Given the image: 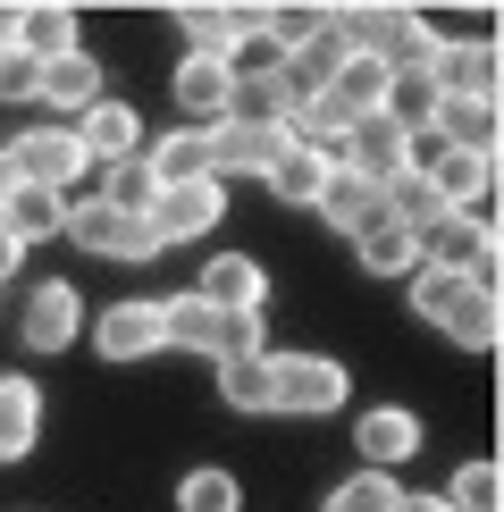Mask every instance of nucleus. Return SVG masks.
Here are the masks:
<instances>
[{
  "label": "nucleus",
  "instance_id": "c756f323",
  "mask_svg": "<svg viewBox=\"0 0 504 512\" xmlns=\"http://www.w3.org/2000/svg\"><path fill=\"white\" fill-rule=\"evenodd\" d=\"M177 512H244V487H236V471H219V462L185 471V479H177Z\"/></svg>",
  "mask_w": 504,
  "mask_h": 512
},
{
  "label": "nucleus",
  "instance_id": "393cba45",
  "mask_svg": "<svg viewBox=\"0 0 504 512\" xmlns=\"http://www.w3.org/2000/svg\"><path fill=\"white\" fill-rule=\"evenodd\" d=\"M437 328H446L462 353H496V336H504V303H496L488 286H471V294H462V303H454L446 319H437Z\"/></svg>",
  "mask_w": 504,
  "mask_h": 512
},
{
  "label": "nucleus",
  "instance_id": "c9c22d12",
  "mask_svg": "<svg viewBox=\"0 0 504 512\" xmlns=\"http://www.w3.org/2000/svg\"><path fill=\"white\" fill-rule=\"evenodd\" d=\"M395 512H446V504H437V496H404V504H395Z\"/></svg>",
  "mask_w": 504,
  "mask_h": 512
},
{
  "label": "nucleus",
  "instance_id": "5701e85b",
  "mask_svg": "<svg viewBox=\"0 0 504 512\" xmlns=\"http://www.w3.org/2000/svg\"><path fill=\"white\" fill-rule=\"evenodd\" d=\"M353 261H362L370 277H412L420 269V236H412V227H395V219H378V227L353 236Z\"/></svg>",
  "mask_w": 504,
  "mask_h": 512
},
{
  "label": "nucleus",
  "instance_id": "c85d7f7f",
  "mask_svg": "<svg viewBox=\"0 0 504 512\" xmlns=\"http://www.w3.org/2000/svg\"><path fill=\"white\" fill-rule=\"evenodd\" d=\"M177 34L194 42V59H227V42L244 34V9H219V0L210 9H177Z\"/></svg>",
  "mask_w": 504,
  "mask_h": 512
},
{
  "label": "nucleus",
  "instance_id": "a211bd4d",
  "mask_svg": "<svg viewBox=\"0 0 504 512\" xmlns=\"http://www.w3.org/2000/svg\"><path fill=\"white\" fill-rule=\"evenodd\" d=\"M101 93H110V84H101V59H84V51H68V59H42V93H34V101H51L59 118H84Z\"/></svg>",
  "mask_w": 504,
  "mask_h": 512
},
{
  "label": "nucleus",
  "instance_id": "423d86ee",
  "mask_svg": "<svg viewBox=\"0 0 504 512\" xmlns=\"http://www.w3.org/2000/svg\"><path fill=\"white\" fill-rule=\"evenodd\" d=\"M420 261H429V269H454V277H471V286H488V294H496L504 244H496V227L446 219V227H429V236H420Z\"/></svg>",
  "mask_w": 504,
  "mask_h": 512
},
{
  "label": "nucleus",
  "instance_id": "6e6552de",
  "mask_svg": "<svg viewBox=\"0 0 504 512\" xmlns=\"http://www.w3.org/2000/svg\"><path fill=\"white\" fill-rule=\"evenodd\" d=\"M278 160H286V126H244V118L210 126V185H227V177H269Z\"/></svg>",
  "mask_w": 504,
  "mask_h": 512
},
{
  "label": "nucleus",
  "instance_id": "b1692460",
  "mask_svg": "<svg viewBox=\"0 0 504 512\" xmlns=\"http://www.w3.org/2000/svg\"><path fill=\"white\" fill-rule=\"evenodd\" d=\"M0 227H9L17 244H51L59 227H68V194H42V185H17L9 210H0Z\"/></svg>",
  "mask_w": 504,
  "mask_h": 512
},
{
  "label": "nucleus",
  "instance_id": "f03ea898",
  "mask_svg": "<svg viewBox=\"0 0 504 512\" xmlns=\"http://www.w3.org/2000/svg\"><path fill=\"white\" fill-rule=\"evenodd\" d=\"M269 378H278V403L269 412H294V420H320V412H336L353 395V378H345L336 353H269Z\"/></svg>",
  "mask_w": 504,
  "mask_h": 512
},
{
  "label": "nucleus",
  "instance_id": "6ab92c4d",
  "mask_svg": "<svg viewBox=\"0 0 504 512\" xmlns=\"http://www.w3.org/2000/svg\"><path fill=\"white\" fill-rule=\"evenodd\" d=\"M320 219L336 227V236H362V227L387 219V185H370V177H353V168H336L328 194H320Z\"/></svg>",
  "mask_w": 504,
  "mask_h": 512
},
{
  "label": "nucleus",
  "instance_id": "4468645a",
  "mask_svg": "<svg viewBox=\"0 0 504 512\" xmlns=\"http://www.w3.org/2000/svg\"><path fill=\"white\" fill-rule=\"evenodd\" d=\"M68 135L84 143V160H101V168H110V160H135V152H143V118L126 110L118 93H101L84 118H68Z\"/></svg>",
  "mask_w": 504,
  "mask_h": 512
},
{
  "label": "nucleus",
  "instance_id": "f8f14e48",
  "mask_svg": "<svg viewBox=\"0 0 504 512\" xmlns=\"http://www.w3.org/2000/svg\"><path fill=\"white\" fill-rule=\"evenodd\" d=\"M496 76H504L496 42H437V59H429V84L446 101H496Z\"/></svg>",
  "mask_w": 504,
  "mask_h": 512
},
{
  "label": "nucleus",
  "instance_id": "412c9836",
  "mask_svg": "<svg viewBox=\"0 0 504 512\" xmlns=\"http://www.w3.org/2000/svg\"><path fill=\"white\" fill-rule=\"evenodd\" d=\"M328 177H336V160H328V152H303V143H286V160L269 168L261 185H269V194H278V202H294V210H320Z\"/></svg>",
  "mask_w": 504,
  "mask_h": 512
},
{
  "label": "nucleus",
  "instance_id": "f3484780",
  "mask_svg": "<svg viewBox=\"0 0 504 512\" xmlns=\"http://www.w3.org/2000/svg\"><path fill=\"white\" fill-rule=\"evenodd\" d=\"M143 168H152V185H210V135L202 126H168L160 143H143Z\"/></svg>",
  "mask_w": 504,
  "mask_h": 512
},
{
  "label": "nucleus",
  "instance_id": "f257e3e1",
  "mask_svg": "<svg viewBox=\"0 0 504 512\" xmlns=\"http://www.w3.org/2000/svg\"><path fill=\"white\" fill-rule=\"evenodd\" d=\"M160 328L177 353H202V361H244L261 353V311H210L202 294H168L160 303Z\"/></svg>",
  "mask_w": 504,
  "mask_h": 512
},
{
  "label": "nucleus",
  "instance_id": "7ed1b4c3",
  "mask_svg": "<svg viewBox=\"0 0 504 512\" xmlns=\"http://www.w3.org/2000/svg\"><path fill=\"white\" fill-rule=\"evenodd\" d=\"M76 252H93V261H160V236L143 219H126V210H110V202H68V227H59Z\"/></svg>",
  "mask_w": 504,
  "mask_h": 512
},
{
  "label": "nucleus",
  "instance_id": "e433bc0d",
  "mask_svg": "<svg viewBox=\"0 0 504 512\" xmlns=\"http://www.w3.org/2000/svg\"><path fill=\"white\" fill-rule=\"evenodd\" d=\"M9 194H17V177H9V160H0V210H9Z\"/></svg>",
  "mask_w": 504,
  "mask_h": 512
},
{
  "label": "nucleus",
  "instance_id": "2eb2a0df",
  "mask_svg": "<svg viewBox=\"0 0 504 512\" xmlns=\"http://www.w3.org/2000/svg\"><path fill=\"white\" fill-rule=\"evenodd\" d=\"M387 84H395V76L378 68L370 51H345V59H336V76H328V93H320V101H328V110L353 126V118H378V110H387Z\"/></svg>",
  "mask_w": 504,
  "mask_h": 512
},
{
  "label": "nucleus",
  "instance_id": "a878e982",
  "mask_svg": "<svg viewBox=\"0 0 504 512\" xmlns=\"http://www.w3.org/2000/svg\"><path fill=\"white\" fill-rule=\"evenodd\" d=\"M446 512H504V471L488 454H471V462H454V479H446V496H437Z\"/></svg>",
  "mask_w": 504,
  "mask_h": 512
},
{
  "label": "nucleus",
  "instance_id": "9b49d317",
  "mask_svg": "<svg viewBox=\"0 0 504 512\" xmlns=\"http://www.w3.org/2000/svg\"><path fill=\"white\" fill-rule=\"evenodd\" d=\"M93 353L101 361H152V353H168L160 303H110V311L93 319Z\"/></svg>",
  "mask_w": 504,
  "mask_h": 512
},
{
  "label": "nucleus",
  "instance_id": "20e7f679",
  "mask_svg": "<svg viewBox=\"0 0 504 512\" xmlns=\"http://www.w3.org/2000/svg\"><path fill=\"white\" fill-rule=\"evenodd\" d=\"M0 160H9V177H17V185H42V194H68L84 168H93L68 126H26V135H17Z\"/></svg>",
  "mask_w": 504,
  "mask_h": 512
},
{
  "label": "nucleus",
  "instance_id": "72a5a7b5",
  "mask_svg": "<svg viewBox=\"0 0 504 512\" xmlns=\"http://www.w3.org/2000/svg\"><path fill=\"white\" fill-rule=\"evenodd\" d=\"M17 26H26V9H0V51H17Z\"/></svg>",
  "mask_w": 504,
  "mask_h": 512
},
{
  "label": "nucleus",
  "instance_id": "2f4dec72",
  "mask_svg": "<svg viewBox=\"0 0 504 512\" xmlns=\"http://www.w3.org/2000/svg\"><path fill=\"white\" fill-rule=\"evenodd\" d=\"M395 504H404V487H395V479L353 471L345 487H328V504H320V512H395Z\"/></svg>",
  "mask_w": 504,
  "mask_h": 512
},
{
  "label": "nucleus",
  "instance_id": "f704fd0d",
  "mask_svg": "<svg viewBox=\"0 0 504 512\" xmlns=\"http://www.w3.org/2000/svg\"><path fill=\"white\" fill-rule=\"evenodd\" d=\"M17 261H26V244H17V236H9V227H0V277H9Z\"/></svg>",
  "mask_w": 504,
  "mask_h": 512
},
{
  "label": "nucleus",
  "instance_id": "0eeeda50",
  "mask_svg": "<svg viewBox=\"0 0 504 512\" xmlns=\"http://www.w3.org/2000/svg\"><path fill=\"white\" fill-rule=\"evenodd\" d=\"M168 101H177L185 126H202V135H210V126L236 118V76H227V59H194V51H185L177 76H168Z\"/></svg>",
  "mask_w": 504,
  "mask_h": 512
},
{
  "label": "nucleus",
  "instance_id": "aec40b11",
  "mask_svg": "<svg viewBox=\"0 0 504 512\" xmlns=\"http://www.w3.org/2000/svg\"><path fill=\"white\" fill-rule=\"evenodd\" d=\"M42 437V387L34 378H0V462H26Z\"/></svg>",
  "mask_w": 504,
  "mask_h": 512
},
{
  "label": "nucleus",
  "instance_id": "bb28decb",
  "mask_svg": "<svg viewBox=\"0 0 504 512\" xmlns=\"http://www.w3.org/2000/svg\"><path fill=\"white\" fill-rule=\"evenodd\" d=\"M219 395H227V412H269V403H278V378H269V353L219 361Z\"/></svg>",
  "mask_w": 504,
  "mask_h": 512
},
{
  "label": "nucleus",
  "instance_id": "9d476101",
  "mask_svg": "<svg viewBox=\"0 0 504 512\" xmlns=\"http://www.w3.org/2000/svg\"><path fill=\"white\" fill-rule=\"evenodd\" d=\"M219 219H227V194H219V185H168V194H160L152 210H143V227L160 236V252H168V244H194V236H210Z\"/></svg>",
  "mask_w": 504,
  "mask_h": 512
},
{
  "label": "nucleus",
  "instance_id": "1a4fd4ad",
  "mask_svg": "<svg viewBox=\"0 0 504 512\" xmlns=\"http://www.w3.org/2000/svg\"><path fill=\"white\" fill-rule=\"evenodd\" d=\"M84 328V303H76V277H42L26 294V311H17V336H26L34 353H68Z\"/></svg>",
  "mask_w": 504,
  "mask_h": 512
},
{
  "label": "nucleus",
  "instance_id": "ddd939ff",
  "mask_svg": "<svg viewBox=\"0 0 504 512\" xmlns=\"http://www.w3.org/2000/svg\"><path fill=\"white\" fill-rule=\"evenodd\" d=\"M353 454H362L378 479H395V462L420 454V420L404 412V403H370V412L353 420Z\"/></svg>",
  "mask_w": 504,
  "mask_h": 512
},
{
  "label": "nucleus",
  "instance_id": "473e14b6",
  "mask_svg": "<svg viewBox=\"0 0 504 512\" xmlns=\"http://www.w3.org/2000/svg\"><path fill=\"white\" fill-rule=\"evenodd\" d=\"M462 294H471V277H454V269H429V261L412 269V311L429 319V328H437V319H446V311L462 303Z\"/></svg>",
  "mask_w": 504,
  "mask_h": 512
},
{
  "label": "nucleus",
  "instance_id": "7c9ffc66",
  "mask_svg": "<svg viewBox=\"0 0 504 512\" xmlns=\"http://www.w3.org/2000/svg\"><path fill=\"white\" fill-rule=\"evenodd\" d=\"M437 101H446V93H437L429 76H395V84H387V118L404 126V135H429V118H437Z\"/></svg>",
  "mask_w": 504,
  "mask_h": 512
},
{
  "label": "nucleus",
  "instance_id": "cd10ccee",
  "mask_svg": "<svg viewBox=\"0 0 504 512\" xmlns=\"http://www.w3.org/2000/svg\"><path fill=\"white\" fill-rule=\"evenodd\" d=\"M93 202H110V210H126V219H143V210L160 202V185H152V168H143V152L101 168V194H93Z\"/></svg>",
  "mask_w": 504,
  "mask_h": 512
},
{
  "label": "nucleus",
  "instance_id": "dca6fc26",
  "mask_svg": "<svg viewBox=\"0 0 504 512\" xmlns=\"http://www.w3.org/2000/svg\"><path fill=\"white\" fill-rule=\"evenodd\" d=\"M202 303L210 311H261L269 303V269L252 261V252H219V261H202Z\"/></svg>",
  "mask_w": 504,
  "mask_h": 512
},
{
  "label": "nucleus",
  "instance_id": "39448f33",
  "mask_svg": "<svg viewBox=\"0 0 504 512\" xmlns=\"http://www.w3.org/2000/svg\"><path fill=\"white\" fill-rule=\"evenodd\" d=\"M412 152H420V135H404V126L378 110V118H353V126H345V143H336V168H353V177H370V185H395L404 168H420Z\"/></svg>",
  "mask_w": 504,
  "mask_h": 512
},
{
  "label": "nucleus",
  "instance_id": "4be33fe9",
  "mask_svg": "<svg viewBox=\"0 0 504 512\" xmlns=\"http://www.w3.org/2000/svg\"><path fill=\"white\" fill-rule=\"evenodd\" d=\"M429 135L446 143V152H496V101H437V118H429Z\"/></svg>",
  "mask_w": 504,
  "mask_h": 512
}]
</instances>
